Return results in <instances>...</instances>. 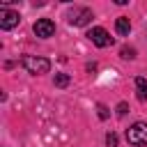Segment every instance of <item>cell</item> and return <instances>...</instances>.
<instances>
[{
    "label": "cell",
    "instance_id": "obj_8",
    "mask_svg": "<svg viewBox=\"0 0 147 147\" xmlns=\"http://www.w3.org/2000/svg\"><path fill=\"white\" fill-rule=\"evenodd\" d=\"M136 92H138V99L140 101H147V80L142 76L136 78Z\"/></svg>",
    "mask_w": 147,
    "mask_h": 147
},
{
    "label": "cell",
    "instance_id": "obj_10",
    "mask_svg": "<svg viewBox=\"0 0 147 147\" xmlns=\"http://www.w3.org/2000/svg\"><path fill=\"white\" fill-rule=\"evenodd\" d=\"M122 57L133 60V57H136V51H133V48H122Z\"/></svg>",
    "mask_w": 147,
    "mask_h": 147
},
{
    "label": "cell",
    "instance_id": "obj_12",
    "mask_svg": "<svg viewBox=\"0 0 147 147\" xmlns=\"http://www.w3.org/2000/svg\"><path fill=\"white\" fill-rule=\"evenodd\" d=\"M117 113L124 115V113H126V103H119V106H117Z\"/></svg>",
    "mask_w": 147,
    "mask_h": 147
},
{
    "label": "cell",
    "instance_id": "obj_3",
    "mask_svg": "<svg viewBox=\"0 0 147 147\" xmlns=\"http://www.w3.org/2000/svg\"><path fill=\"white\" fill-rule=\"evenodd\" d=\"M67 18H69L71 25H87L90 18H92V11L87 7H74V9H69Z\"/></svg>",
    "mask_w": 147,
    "mask_h": 147
},
{
    "label": "cell",
    "instance_id": "obj_9",
    "mask_svg": "<svg viewBox=\"0 0 147 147\" xmlns=\"http://www.w3.org/2000/svg\"><path fill=\"white\" fill-rule=\"evenodd\" d=\"M69 85V76L67 74H55V87H67Z\"/></svg>",
    "mask_w": 147,
    "mask_h": 147
},
{
    "label": "cell",
    "instance_id": "obj_6",
    "mask_svg": "<svg viewBox=\"0 0 147 147\" xmlns=\"http://www.w3.org/2000/svg\"><path fill=\"white\" fill-rule=\"evenodd\" d=\"M14 25H18V11L0 9V28L2 30H11Z\"/></svg>",
    "mask_w": 147,
    "mask_h": 147
},
{
    "label": "cell",
    "instance_id": "obj_11",
    "mask_svg": "<svg viewBox=\"0 0 147 147\" xmlns=\"http://www.w3.org/2000/svg\"><path fill=\"white\" fill-rule=\"evenodd\" d=\"M106 142H108V147H117V136H115V133H108Z\"/></svg>",
    "mask_w": 147,
    "mask_h": 147
},
{
    "label": "cell",
    "instance_id": "obj_7",
    "mask_svg": "<svg viewBox=\"0 0 147 147\" xmlns=\"http://www.w3.org/2000/svg\"><path fill=\"white\" fill-rule=\"evenodd\" d=\"M115 30H117V34H129V32H131L129 18H126V16H119V18L115 21Z\"/></svg>",
    "mask_w": 147,
    "mask_h": 147
},
{
    "label": "cell",
    "instance_id": "obj_4",
    "mask_svg": "<svg viewBox=\"0 0 147 147\" xmlns=\"http://www.w3.org/2000/svg\"><path fill=\"white\" fill-rule=\"evenodd\" d=\"M87 37H90V41H92L94 46H99V48H106V46L113 44V37H110L103 28H92V30L87 32Z\"/></svg>",
    "mask_w": 147,
    "mask_h": 147
},
{
    "label": "cell",
    "instance_id": "obj_5",
    "mask_svg": "<svg viewBox=\"0 0 147 147\" xmlns=\"http://www.w3.org/2000/svg\"><path fill=\"white\" fill-rule=\"evenodd\" d=\"M34 34L37 37H41V39H48V37H53V32H55V23L51 21V18H39L37 23H34Z\"/></svg>",
    "mask_w": 147,
    "mask_h": 147
},
{
    "label": "cell",
    "instance_id": "obj_2",
    "mask_svg": "<svg viewBox=\"0 0 147 147\" xmlns=\"http://www.w3.org/2000/svg\"><path fill=\"white\" fill-rule=\"evenodd\" d=\"M126 140L131 145H147V124L145 122H136L126 131Z\"/></svg>",
    "mask_w": 147,
    "mask_h": 147
},
{
    "label": "cell",
    "instance_id": "obj_1",
    "mask_svg": "<svg viewBox=\"0 0 147 147\" xmlns=\"http://www.w3.org/2000/svg\"><path fill=\"white\" fill-rule=\"evenodd\" d=\"M21 64H23V69H25L28 74H32V76L48 74V69H51V62H48L46 57H37V55H23V57H21Z\"/></svg>",
    "mask_w": 147,
    "mask_h": 147
},
{
    "label": "cell",
    "instance_id": "obj_13",
    "mask_svg": "<svg viewBox=\"0 0 147 147\" xmlns=\"http://www.w3.org/2000/svg\"><path fill=\"white\" fill-rule=\"evenodd\" d=\"M99 117H101V119H103V117H108V113H106V108H103V106H99Z\"/></svg>",
    "mask_w": 147,
    "mask_h": 147
}]
</instances>
